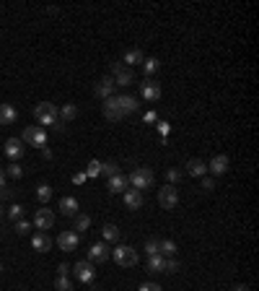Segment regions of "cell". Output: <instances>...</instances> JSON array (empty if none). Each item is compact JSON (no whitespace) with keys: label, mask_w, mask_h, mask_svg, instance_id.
<instances>
[{"label":"cell","mask_w":259,"mask_h":291,"mask_svg":"<svg viewBox=\"0 0 259 291\" xmlns=\"http://www.w3.org/2000/svg\"><path fill=\"white\" fill-rule=\"evenodd\" d=\"M29 231H31V221H24V219H18V221H16V234H18V237H26Z\"/></svg>","instance_id":"obj_36"},{"label":"cell","mask_w":259,"mask_h":291,"mask_svg":"<svg viewBox=\"0 0 259 291\" xmlns=\"http://www.w3.org/2000/svg\"><path fill=\"white\" fill-rule=\"evenodd\" d=\"M104 117H106V120H112V122H119V120H124V112L119 109V104H117V96H109V99H106V104H104Z\"/></svg>","instance_id":"obj_16"},{"label":"cell","mask_w":259,"mask_h":291,"mask_svg":"<svg viewBox=\"0 0 259 291\" xmlns=\"http://www.w3.org/2000/svg\"><path fill=\"white\" fill-rule=\"evenodd\" d=\"M212 187H215V182L210 177H202V190H212Z\"/></svg>","instance_id":"obj_45"},{"label":"cell","mask_w":259,"mask_h":291,"mask_svg":"<svg viewBox=\"0 0 259 291\" xmlns=\"http://www.w3.org/2000/svg\"><path fill=\"white\" fill-rule=\"evenodd\" d=\"M145 253H148V258H150V255H161V253H158V239H148V242H145Z\"/></svg>","instance_id":"obj_39"},{"label":"cell","mask_w":259,"mask_h":291,"mask_svg":"<svg viewBox=\"0 0 259 291\" xmlns=\"http://www.w3.org/2000/svg\"><path fill=\"white\" fill-rule=\"evenodd\" d=\"M21 216H24V205H21V203H13V205L8 208V219H11V221H18Z\"/></svg>","instance_id":"obj_33"},{"label":"cell","mask_w":259,"mask_h":291,"mask_svg":"<svg viewBox=\"0 0 259 291\" xmlns=\"http://www.w3.org/2000/svg\"><path fill=\"white\" fill-rule=\"evenodd\" d=\"M158 203H161V208H166V211H174V208L179 205V192H177V187H174V185H163V187L158 190Z\"/></svg>","instance_id":"obj_5"},{"label":"cell","mask_w":259,"mask_h":291,"mask_svg":"<svg viewBox=\"0 0 259 291\" xmlns=\"http://www.w3.org/2000/svg\"><path fill=\"white\" fill-rule=\"evenodd\" d=\"M68 273H70V265L68 263H60L57 265V276H68Z\"/></svg>","instance_id":"obj_42"},{"label":"cell","mask_w":259,"mask_h":291,"mask_svg":"<svg viewBox=\"0 0 259 291\" xmlns=\"http://www.w3.org/2000/svg\"><path fill=\"white\" fill-rule=\"evenodd\" d=\"M231 291H249V288H246V286H233Z\"/></svg>","instance_id":"obj_47"},{"label":"cell","mask_w":259,"mask_h":291,"mask_svg":"<svg viewBox=\"0 0 259 291\" xmlns=\"http://www.w3.org/2000/svg\"><path fill=\"white\" fill-rule=\"evenodd\" d=\"M114 81H112V75H104V78H99V83H96V96L99 99H109V96H114Z\"/></svg>","instance_id":"obj_15"},{"label":"cell","mask_w":259,"mask_h":291,"mask_svg":"<svg viewBox=\"0 0 259 291\" xmlns=\"http://www.w3.org/2000/svg\"><path fill=\"white\" fill-rule=\"evenodd\" d=\"M0 273H3V265H0Z\"/></svg>","instance_id":"obj_49"},{"label":"cell","mask_w":259,"mask_h":291,"mask_svg":"<svg viewBox=\"0 0 259 291\" xmlns=\"http://www.w3.org/2000/svg\"><path fill=\"white\" fill-rule=\"evenodd\" d=\"M80 244V234L78 231H62L57 234V247L62 249V253H73V249H78Z\"/></svg>","instance_id":"obj_10"},{"label":"cell","mask_w":259,"mask_h":291,"mask_svg":"<svg viewBox=\"0 0 259 291\" xmlns=\"http://www.w3.org/2000/svg\"><path fill=\"white\" fill-rule=\"evenodd\" d=\"M140 94H143L145 102H158L161 99V83H156L153 78H145L140 83Z\"/></svg>","instance_id":"obj_11"},{"label":"cell","mask_w":259,"mask_h":291,"mask_svg":"<svg viewBox=\"0 0 259 291\" xmlns=\"http://www.w3.org/2000/svg\"><path fill=\"white\" fill-rule=\"evenodd\" d=\"M122 198H124V205L127 208H133V211H138V208H143V192L140 190H135V187H127L124 192H122Z\"/></svg>","instance_id":"obj_13"},{"label":"cell","mask_w":259,"mask_h":291,"mask_svg":"<svg viewBox=\"0 0 259 291\" xmlns=\"http://www.w3.org/2000/svg\"><path fill=\"white\" fill-rule=\"evenodd\" d=\"M52 237L47 234V231H36L34 237H31V247L36 249V253H50V249H52Z\"/></svg>","instance_id":"obj_12"},{"label":"cell","mask_w":259,"mask_h":291,"mask_svg":"<svg viewBox=\"0 0 259 291\" xmlns=\"http://www.w3.org/2000/svg\"><path fill=\"white\" fill-rule=\"evenodd\" d=\"M36 200H39V203H50V200H52V187H50L47 182H41V185L36 187Z\"/></svg>","instance_id":"obj_26"},{"label":"cell","mask_w":259,"mask_h":291,"mask_svg":"<svg viewBox=\"0 0 259 291\" xmlns=\"http://www.w3.org/2000/svg\"><path fill=\"white\" fill-rule=\"evenodd\" d=\"M112 81H114V86H130V83L135 81L133 75V68H127V65H112Z\"/></svg>","instance_id":"obj_7"},{"label":"cell","mask_w":259,"mask_h":291,"mask_svg":"<svg viewBox=\"0 0 259 291\" xmlns=\"http://www.w3.org/2000/svg\"><path fill=\"white\" fill-rule=\"evenodd\" d=\"M101 234H104L106 242H119V226H114V224H106L101 229Z\"/></svg>","instance_id":"obj_28"},{"label":"cell","mask_w":259,"mask_h":291,"mask_svg":"<svg viewBox=\"0 0 259 291\" xmlns=\"http://www.w3.org/2000/svg\"><path fill=\"white\" fill-rule=\"evenodd\" d=\"M34 117L39 125H45V128H60V114H57V107L50 104V102H41L34 107Z\"/></svg>","instance_id":"obj_1"},{"label":"cell","mask_w":259,"mask_h":291,"mask_svg":"<svg viewBox=\"0 0 259 291\" xmlns=\"http://www.w3.org/2000/svg\"><path fill=\"white\" fill-rule=\"evenodd\" d=\"M3 174H8V177H13V180H18V177H21V174H24V172H21V166H18V164H16V161H13V164H11V166H8V169H6V172H3Z\"/></svg>","instance_id":"obj_38"},{"label":"cell","mask_w":259,"mask_h":291,"mask_svg":"<svg viewBox=\"0 0 259 291\" xmlns=\"http://www.w3.org/2000/svg\"><path fill=\"white\" fill-rule=\"evenodd\" d=\"M187 174L189 177H205L207 174V164L202 159H189L187 161Z\"/></svg>","instance_id":"obj_19"},{"label":"cell","mask_w":259,"mask_h":291,"mask_svg":"<svg viewBox=\"0 0 259 291\" xmlns=\"http://www.w3.org/2000/svg\"><path fill=\"white\" fill-rule=\"evenodd\" d=\"M127 185H130V182H127V177H124L122 172L114 174V177H109V192H112V195H122V192L127 190Z\"/></svg>","instance_id":"obj_20"},{"label":"cell","mask_w":259,"mask_h":291,"mask_svg":"<svg viewBox=\"0 0 259 291\" xmlns=\"http://www.w3.org/2000/svg\"><path fill=\"white\" fill-rule=\"evenodd\" d=\"M112 258V249L106 242H94L89 247V263H106Z\"/></svg>","instance_id":"obj_8"},{"label":"cell","mask_w":259,"mask_h":291,"mask_svg":"<svg viewBox=\"0 0 259 291\" xmlns=\"http://www.w3.org/2000/svg\"><path fill=\"white\" fill-rule=\"evenodd\" d=\"M55 288H57V291H73V281H70L68 276H57V278H55Z\"/></svg>","instance_id":"obj_32"},{"label":"cell","mask_w":259,"mask_h":291,"mask_svg":"<svg viewBox=\"0 0 259 291\" xmlns=\"http://www.w3.org/2000/svg\"><path fill=\"white\" fill-rule=\"evenodd\" d=\"M89 226H91V216H85V214H75V229H78V234L85 231Z\"/></svg>","instance_id":"obj_30"},{"label":"cell","mask_w":259,"mask_h":291,"mask_svg":"<svg viewBox=\"0 0 259 291\" xmlns=\"http://www.w3.org/2000/svg\"><path fill=\"white\" fill-rule=\"evenodd\" d=\"M138 291H161V286L158 283H153V281H148V283H140V288Z\"/></svg>","instance_id":"obj_40"},{"label":"cell","mask_w":259,"mask_h":291,"mask_svg":"<svg viewBox=\"0 0 259 291\" xmlns=\"http://www.w3.org/2000/svg\"><path fill=\"white\" fill-rule=\"evenodd\" d=\"M163 265H166V258L163 255H150L148 258V270L150 273H163Z\"/></svg>","instance_id":"obj_25"},{"label":"cell","mask_w":259,"mask_h":291,"mask_svg":"<svg viewBox=\"0 0 259 291\" xmlns=\"http://www.w3.org/2000/svg\"><path fill=\"white\" fill-rule=\"evenodd\" d=\"M21 141L29 143V146H36V148H45L47 146V133H45V128H39V125H29V128L24 130V135H21Z\"/></svg>","instance_id":"obj_4"},{"label":"cell","mask_w":259,"mask_h":291,"mask_svg":"<svg viewBox=\"0 0 259 291\" xmlns=\"http://www.w3.org/2000/svg\"><path fill=\"white\" fill-rule=\"evenodd\" d=\"M60 211H62L65 216H75V214H80V203H78V198L65 195V198L60 200Z\"/></svg>","instance_id":"obj_18"},{"label":"cell","mask_w":259,"mask_h":291,"mask_svg":"<svg viewBox=\"0 0 259 291\" xmlns=\"http://www.w3.org/2000/svg\"><path fill=\"white\" fill-rule=\"evenodd\" d=\"M207 172H212V174H226L228 172V156L226 153H218V156H212V161L207 164Z\"/></svg>","instance_id":"obj_17"},{"label":"cell","mask_w":259,"mask_h":291,"mask_svg":"<svg viewBox=\"0 0 259 291\" xmlns=\"http://www.w3.org/2000/svg\"><path fill=\"white\" fill-rule=\"evenodd\" d=\"M101 174V161L99 159H91L89 166H85V177H99Z\"/></svg>","instance_id":"obj_29"},{"label":"cell","mask_w":259,"mask_h":291,"mask_svg":"<svg viewBox=\"0 0 259 291\" xmlns=\"http://www.w3.org/2000/svg\"><path fill=\"white\" fill-rule=\"evenodd\" d=\"M158 65H161V63H158L156 57H145V60H143V73H145V75L150 78V75H153V73L158 70Z\"/></svg>","instance_id":"obj_31"},{"label":"cell","mask_w":259,"mask_h":291,"mask_svg":"<svg viewBox=\"0 0 259 291\" xmlns=\"http://www.w3.org/2000/svg\"><path fill=\"white\" fill-rule=\"evenodd\" d=\"M182 263L177 258H166V265H163V273H179Z\"/></svg>","instance_id":"obj_34"},{"label":"cell","mask_w":259,"mask_h":291,"mask_svg":"<svg viewBox=\"0 0 259 291\" xmlns=\"http://www.w3.org/2000/svg\"><path fill=\"white\" fill-rule=\"evenodd\" d=\"M143 60H145L143 50H127V52H124V65H127V68H133V65L143 63Z\"/></svg>","instance_id":"obj_24"},{"label":"cell","mask_w":259,"mask_h":291,"mask_svg":"<svg viewBox=\"0 0 259 291\" xmlns=\"http://www.w3.org/2000/svg\"><path fill=\"white\" fill-rule=\"evenodd\" d=\"M18 117V109L13 104H0V125H13Z\"/></svg>","instance_id":"obj_21"},{"label":"cell","mask_w":259,"mask_h":291,"mask_svg":"<svg viewBox=\"0 0 259 291\" xmlns=\"http://www.w3.org/2000/svg\"><path fill=\"white\" fill-rule=\"evenodd\" d=\"M158 253H161L163 258H174V255H177V242L161 239V242H158Z\"/></svg>","instance_id":"obj_23"},{"label":"cell","mask_w":259,"mask_h":291,"mask_svg":"<svg viewBox=\"0 0 259 291\" xmlns=\"http://www.w3.org/2000/svg\"><path fill=\"white\" fill-rule=\"evenodd\" d=\"M3 151H6V156L11 159V161H16V159H21L24 156V141L21 138H8L6 141V146H3Z\"/></svg>","instance_id":"obj_14"},{"label":"cell","mask_w":259,"mask_h":291,"mask_svg":"<svg viewBox=\"0 0 259 291\" xmlns=\"http://www.w3.org/2000/svg\"><path fill=\"white\" fill-rule=\"evenodd\" d=\"M0 216H3V205H0Z\"/></svg>","instance_id":"obj_48"},{"label":"cell","mask_w":259,"mask_h":291,"mask_svg":"<svg viewBox=\"0 0 259 291\" xmlns=\"http://www.w3.org/2000/svg\"><path fill=\"white\" fill-rule=\"evenodd\" d=\"M112 260L122 268H133L138 263V249L135 247H130V244H117L112 249Z\"/></svg>","instance_id":"obj_3"},{"label":"cell","mask_w":259,"mask_h":291,"mask_svg":"<svg viewBox=\"0 0 259 291\" xmlns=\"http://www.w3.org/2000/svg\"><path fill=\"white\" fill-rule=\"evenodd\" d=\"M127 182H130V187H135V190H148V187H153V182H156V174H153V169H148V166H138V169L127 177Z\"/></svg>","instance_id":"obj_2"},{"label":"cell","mask_w":259,"mask_h":291,"mask_svg":"<svg viewBox=\"0 0 259 291\" xmlns=\"http://www.w3.org/2000/svg\"><path fill=\"white\" fill-rule=\"evenodd\" d=\"M73 273H75V278H78L80 283H91V281L96 278V268H94V263H89V260L75 263V265H73Z\"/></svg>","instance_id":"obj_9"},{"label":"cell","mask_w":259,"mask_h":291,"mask_svg":"<svg viewBox=\"0 0 259 291\" xmlns=\"http://www.w3.org/2000/svg\"><path fill=\"white\" fill-rule=\"evenodd\" d=\"M101 174H106V177H114V174H119V166H117L114 161H106V164H101Z\"/></svg>","instance_id":"obj_35"},{"label":"cell","mask_w":259,"mask_h":291,"mask_svg":"<svg viewBox=\"0 0 259 291\" xmlns=\"http://www.w3.org/2000/svg\"><path fill=\"white\" fill-rule=\"evenodd\" d=\"M57 114H60V120H65V122H70V120H75V114H78V109H75V104H62V107L57 109Z\"/></svg>","instance_id":"obj_27"},{"label":"cell","mask_w":259,"mask_h":291,"mask_svg":"<svg viewBox=\"0 0 259 291\" xmlns=\"http://www.w3.org/2000/svg\"><path fill=\"white\" fill-rule=\"evenodd\" d=\"M80 182H85V172H78V174H73V185H80Z\"/></svg>","instance_id":"obj_44"},{"label":"cell","mask_w":259,"mask_h":291,"mask_svg":"<svg viewBox=\"0 0 259 291\" xmlns=\"http://www.w3.org/2000/svg\"><path fill=\"white\" fill-rule=\"evenodd\" d=\"M31 226H36L39 231H47V229H52V226H55V211H52V208H39V211L34 214V221H31Z\"/></svg>","instance_id":"obj_6"},{"label":"cell","mask_w":259,"mask_h":291,"mask_svg":"<svg viewBox=\"0 0 259 291\" xmlns=\"http://www.w3.org/2000/svg\"><path fill=\"white\" fill-rule=\"evenodd\" d=\"M168 130H171L168 122H158V133H161V135H168Z\"/></svg>","instance_id":"obj_41"},{"label":"cell","mask_w":259,"mask_h":291,"mask_svg":"<svg viewBox=\"0 0 259 291\" xmlns=\"http://www.w3.org/2000/svg\"><path fill=\"white\" fill-rule=\"evenodd\" d=\"M166 180H168V185H177L182 180V169H177V166H174V169H168L166 172Z\"/></svg>","instance_id":"obj_37"},{"label":"cell","mask_w":259,"mask_h":291,"mask_svg":"<svg viewBox=\"0 0 259 291\" xmlns=\"http://www.w3.org/2000/svg\"><path fill=\"white\" fill-rule=\"evenodd\" d=\"M6 187V174H3V169H0V190Z\"/></svg>","instance_id":"obj_46"},{"label":"cell","mask_w":259,"mask_h":291,"mask_svg":"<svg viewBox=\"0 0 259 291\" xmlns=\"http://www.w3.org/2000/svg\"><path fill=\"white\" fill-rule=\"evenodd\" d=\"M117 104H119V109L124 112V117L133 114V112H138V107H140L135 96H117Z\"/></svg>","instance_id":"obj_22"},{"label":"cell","mask_w":259,"mask_h":291,"mask_svg":"<svg viewBox=\"0 0 259 291\" xmlns=\"http://www.w3.org/2000/svg\"><path fill=\"white\" fill-rule=\"evenodd\" d=\"M156 120H158L156 112H145V114H143V122H156Z\"/></svg>","instance_id":"obj_43"}]
</instances>
